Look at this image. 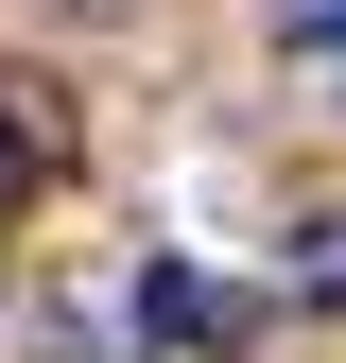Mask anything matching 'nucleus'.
<instances>
[{
  "label": "nucleus",
  "mask_w": 346,
  "mask_h": 363,
  "mask_svg": "<svg viewBox=\"0 0 346 363\" xmlns=\"http://www.w3.org/2000/svg\"><path fill=\"white\" fill-rule=\"evenodd\" d=\"M277 52H346V0H277Z\"/></svg>",
  "instance_id": "obj_2"
},
{
  "label": "nucleus",
  "mask_w": 346,
  "mask_h": 363,
  "mask_svg": "<svg viewBox=\"0 0 346 363\" xmlns=\"http://www.w3.org/2000/svg\"><path fill=\"white\" fill-rule=\"evenodd\" d=\"M139 329H156V346H242V294L191 277V259H156V277H139Z\"/></svg>",
  "instance_id": "obj_1"
},
{
  "label": "nucleus",
  "mask_w": 346,
  "mask_h": 363,
  "mask_svg": "<svg viewBox=\"0 0 346 363\" xmlns=\"http://www.w3.org/2000/svg\"><path fill=\"white\" fill-rule=\"evenodd\" d=\"M18 173H35V139H18V121H0V208H18Z\"/></svg>",
  "instance_id": "obj_3"
}]
</instances>
